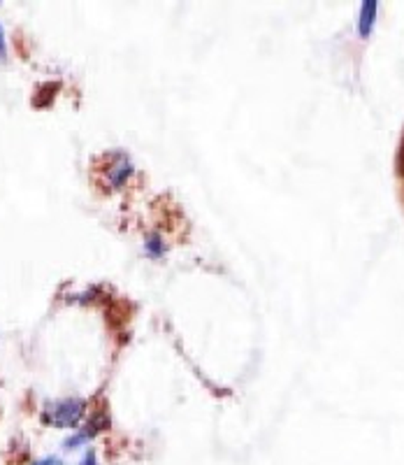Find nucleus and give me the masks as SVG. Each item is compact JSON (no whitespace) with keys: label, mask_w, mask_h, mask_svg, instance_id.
<instances>
[{"label":"nucleus","mask_w":404,"mask_h":465,"mask_svg":"<svg viewBox=\"0 0 404 465\" xmlns=\"http://www.w3.org/2000/svg\"><path fill=\"white\" fill-rule=\"evenodd\" d=\"M131 174H133L131 159H128L126 153H114V156H112L110 168H107V184L119 189V186L126 184Z\"/></svg>","instance_id":"2"},{"label":"nucleus","mask_w":404,"mask_h":465,"mask_svg":"<svg viewBox=\"0 0 404 465\" xmlns=\"http://www.w3.org/2000/svg\"><path fill=\"white\" fill-rule=\"evenodd\" d=\"M0 58H5V37H3V28H0Z\"/></svg>","instance_id":"8"},{"label":"nucleus","mask_w":404,"mask_h":465,"mask_svg":"<svg viewBox=\"0 0 404 465\" xmlns=\"http://www.w3.org/2000/svg\"><path fill=\"white\" fill-rule=\"evenodd\" d=\"M84 401L79 398H64V401L49 402L44 410V421L56 429H77V423L84 417Z\"/></svg>","instance_id":"1"},{"label":"nucleus","mask_w":404,"mask_h":465,"mask_svg":"<svg viewBox=\"0 0 404 465\" xmlns=\"http://www.w3.org/2000/svg\"><path fill=\"white\" fill-rule=\"evenodd\" d=\"M107 423H110V421H107L105 414H98V417H94L89 423H86L84 429H79L77 433L73 435V438L65 440V447H68V450H73V447H79V444L89 442L94 435H98L100 430L107 429Z\"/></svg>","instance_id":"3"},{"label":"nucleus","mask_w":404,"mask_h":465,"mask_svg":"<svg viewBox=\"0 0 404 465\" xmlns=\"http://www.w3.org/2000/svg\"><path fill=\"white\" fill-rule=\"evenodd\" d=\"M144 249H147V254L152 256V259H161V256L165 254L163 238H161L158 232H152L147 238V242H144Z\"/></svg>","instance_id":"5"},{"label":"nucleus","mask_w":404,"mask_h":465,"mask_svg":"<svg viewBox=\"0 0 404 465\" xmlns=\"http://www.w3.org/2000/svg\"><path fill=\"white\" fill-rule=\"evenodd\" d=\"M79 465H98V459H95L94 451H86V456L82 459V463H79Z\"/></svg>","instance_id":"7"},{"label":"nucleus","mask_w":404,"mask_h":465,"mask_svg":"<svg viewBox=\"0 0 404 465\" xmlns=\"http://www.w3.org/2000/svg\"><path fill=\"white\" fill-rule=\"evenodd\" d=\"M31 465H65V463L61 459H56V456H44V459L33 460Z\"/></svg>","instance_id":"6"},{"label":"nucleus","mask_w":404,"mask_h":465,"mask_svg":"<svg viewBox=\"0 0 404 465\" xmlns=\"http://www.w3.org/2000/svg\"><path fill=\"white\" fill-rule=\"evenodd\" d=\"M377 3H365L360 7V16H358V33H360V37H368L372 33L374 24H377Z\"/></svg>","instance_id":"4"}]
</instances>
